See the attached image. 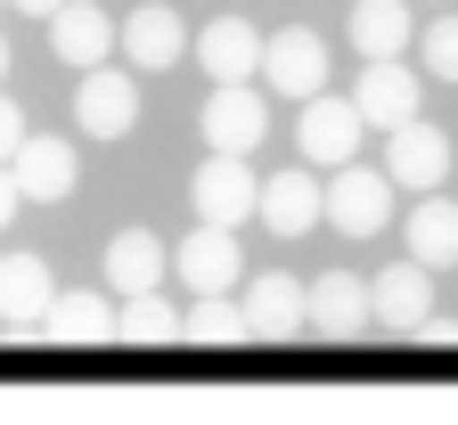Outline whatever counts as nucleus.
I'll return each mask as SVG.
<instances>
[{
    "label": "nucleus",
    "instance_id": "nucleus-1",
    "mask_svg": "<svg viewBox=\"0 0 458 425\" xmlns=\"http://www.w3.org/2000/svg\"><path fill=\"white\" fill-rule=\"evenodd\" d=\"M197 132H205L213 156H254L262 132H270V90H262V82H213Z\"/></svg>",
    "mask_w": 458,
    "mask_h": 425
},
{
    "label": "nucleus",
    "instance_id": "nucleus-2",
    "mask_svg": "<svg viewBox=\"0 0 458 425\" xmlns=\"http://www.w3.org/2000/svg\"><path fill=\"white\" fill-rule=\"evenodd\" d=\"M262 90H278V98H311V90H327V41L311 33V25H278V33H262Z\"/></svg>",
    "mask_w": 458,
    "mask_h": 425
},
{
    "label": "nucleus",
    "instance_id": "nucleus-3",
    "mask_svg": "<svg viewBox=\"0 0 458 425\" xmlns=\"http://www.w3.org/2000/svg\"><path fill=\"white\" fill-rule=\"evenodd\" d=\"M262 205V180L246 172V156H205L197 180H189V213L197 221H221V229H246Z\"/></svg>",
    "mask_w": 458,
    "mask_h": 425
},
{
    "label": "nucleus",
    "instance_id": "nucleus-4",
    "mask_svg": "<svg viewBox=\"0 0 458 425\" xmlns=\"http://www.w3.org/2000/svg\"><path fill=\"white\" fill-rule=\"evenodd\" d=\"M172 278H181L189 294H229L246 278V254H238V229H221V221H197L181 246H172Z\"/></svg>",
    "mask_w": 458,
    "mask_h": 425
},
{
    "label": "nucleus",
    "instance_id": "nucleus-5",
    "mask_svg": "<svg viewBox=\"0 0 458 425\" xmlns=\"http://www.w3.org/2000/svg\"><path fill=\"white\" fill-rule=\"evenodd\" d=\"M393 221V180H385V164L369 172V164H335V180H327V229L335 237H377Z\"/></svg>",
    "mask_w": 458,
    "mask_h": 425
},
{
    "label": "nucleus",
    "instance_id": "nucleus-6",
    "mask_svg": "<svg viewBox=\"0 0 458 425\" xmlns=\"http://www.w3.org/2000/svg\"><path fill=\"white\" fill-rule=\"evenodd\" d=\"M352 106H360V123H369V132H393V123H410V115H426V82L401 66V57H360Z\"/></svg>",
    "mask_w": 458,
    "mask_h": 425
},
{
    "label": "nucleus",
    "instance_id": "nucleus-7",
    "mask_svg": "<svg viewBox=\"0 0 458 425\" xmlns=\"http://www.w3.org/2000/svg\"><path fill=\"white\" fill-rule=\"evenodd\" d=\"M74 123L90 140H131V123H140V82L123 66H82V82H74Z\"/></svg>",
    "mask_w": 458,
    "mask_h": 425
},
{
    "label": "nucleus",
    "instance_id": "nucleus-8",
    "mask_svg": "<svg viewBox=\"0 0 458 425\" xmlns=\"http://www.w3.org/2000/svg\"><path fill=\"white\" fill-rule=\"evenodd\" d=\"M360 132H369L360 106H352V98H327V90H311L303 115H295V148H303V164H327V172L360 156Z\"/></svg>",
    "mask_w": 458,
    "mask_h": 425
},
{
    "label": "nucleus",
    "instance_id": "nucleus-9",
    "mask_svg": "<svg viewBox=\"0 0 458 425\" xmlns=\"http://www.w3.org/2000/svg\"><path fill=\"white\" fill-rule=\"evenodd\" d=\"M9 172H17V197L25 205H66L82 189V164H74V148L57 140V132H25L17 156H9Z\"/></svg>",
    "mask_w": 458,
    "mask_h": 425
},
{
    "label": "nucleus",
    "instance_id": "nucleus-10",
    "mask_svg": "<svg viewBox=\"0 0 458 425\" xmlns=\"http://www.w3.org/2000/svg\"><path fill=\"white\" fill-rule=\"evenodd\" d=\"M385 180H393V189H418V197L450 180V140L426 123V115H410V123L385 132Z\"/></svg>",
    "mask_w": 458,
    "mask_h": 425
},
{
    "label": "nucleus",
    "instance_id": "nucleus-11",
    "mask_svg": "<svg viewBox=\"0 0 458 425\" xmlns=\"http://www.w3.org/2000/svg\"><path fill=\"white\" fill-rule=\"evenodd\" d=\"M114 49L131 57V74H172L189 57V25L172 9H131V17H114Z\"/></svg>",
    "mask_w": 458,
    "mask_h": 425
},
{
    "label": "nucleus",
    "instance_id": "nucleus-12",
    "mask_svg": "<svg viewBox=\"0 0 458 425\" xmlns=\"http://www.w3.org/2000/svg\"><path fill=\"white\" fill-rule=\"evenodd\" d=\"M254 221H262L270 237H311V229L327 221V189H319L311 172H270V180H262Z\"/></svg>",
    "mask_w": 458,
    "mask_h": 425
},
{
    "label": "nucleus",
    "instance_id": "nucleus-13",
    "mask_svg": "<svg viewBox=\"0 0 458 425\" xmlns=\"http://www.w3.org/2000/svg\"><path fill=\"white\" fill-rule=\"evenodd\" d=\"M434 311V270L418 262V254H401V262H385L377 278H369V319H385V327H418Z\"/></svg>",
    "mask_w": 458,
    "mask_h": 425
},
{
    "label": "nucleus",
    "instance_id": "nucleus-14",
    "mask_svg": "<svg viewBox=\"0 0 458 425\" xmlns=\"http://www.w3.org/2000/svg\"><path fill=\"white\" fill-rule=\"evenodd\" d=\"M246 319H254V336H262V344L303 336V327H311V286H303V278H286V270L246 278Z\"/></svg>",
    "mask_w": 458,
    "mask_h": 425
},
{
    "label": "nucleus",
    "instance_id": "nucleus-15",
    "mask_svg": "<svg viewBox=\"0 0 458 425\" xmlns=\"http://www.w3.org/2000/svg\"><path fill=\"white\" fill-rule=\"evenodd\" d=\"M197 66H205L213 82H262V33H254L246 17H213V25L197 33Z\"/></svg>",
    "mask_w": 458,
    "mask_h": 425
},
{
    "label": "nucleus",
    "instance_id": "nucleus-16",
    "mask_svg": "<svg viewBox=\"0 0 458 425\" xmlns=\"http://www.w3.org/2000/svg\"><path fill=\"white\" fill-rule=\"evenodd\" d=\"M49 262L41 254H0V327L9 336H33L41 311H49Z\"/></svg>",
    "mask_w": 458,
    "mask_h": 425
},
{
    "label": "nucleus",
    "instance_id": "nucleus-17",
    "mask_svg": "<svg viewBox=\"0 0 458 425\" xmlns=\"http://www.w3.org/2000/svg\"><path fill=\"white\" fill-rule=\"evenodd\" d=\"M98 270H106V294H140V286H164V270H172V246H164L156 229H123V237H106Z\"/></svg>",
    "mask_w": 458,
    "mask_h": 425
},
{
    "label": "nucleus",
    "instance_id": "nucleus-18",
    "mask_svg": "<svg viewBox=\"0 0 458 425\" xmlns=\"http://www.w3.org/2000/svg\"><path fill=\"white\" fill-rule=\"evenodd\" d=\"M49 49L66 57L74 74H82V66H106V57H114V17L90 9V0H66V9L49 17Z\"/></svg>",
    "mask_w": 458,
    "mask_h": 425
},
{
    "label": "nucleus",
    "instance_id": "nucleus-19",
    "mask_svg": "<svg viewBox=\"0 0 458 425\" xmlns=\"http://www.w3.org/2000/svg\"><path fill=\"white\" fill-rule=\"evenodd\" d=\"M401 246H410L426 270H458V205L442 189H426L410 205V221H401Z\"/></svg>",
    "mask_w": 458,
    "mask_h": 425
},
{
    "label": "nucleus",
    "instance_id": "nucleus-20",
    "mask_svg": "<svg viewBox=\"0 0 458 425\" xmlns=\"http://www.w3.org/2000/svg\"><path fill=\"white\" fill-rule=\"evenodd\" d=\"M352 49L360 57H410L418 49V17H410V0H352Z\"/></svg>",
    "mask_w": 458,
    "mask_h": 425
},
{
    "label": "nucleus",
    "instance_id": "nucleus-21",
    "mask_svg": "<svg viewBox=\"0 0 458 425\" xmlns=\"http://www.w3.org/2000/svg\"><path fill=\"white\" fill-rule=\"evenodd\" d=\"M33 336H49V344H114V302L106 294H49V311H41V327Z\"/></svg>",
    "mask_w": 458,
    "mask_h": 425
},
{
    "label": "nucleus",
    "instance_id": "nucleus-22",
    "mask_svg": "<svg viewBox=\"0 0 458 425\" xmlns=\"http://www.w3.org/2000/svg\"><path fill=\"white\" fill-rule=\"evenodd\" d=\"M311 327L319 336H360L369 327V278H352V270L311 278Z\"/></svg>",
    "mask_w": 458,
    "mask_h": 425
},
{
    "label": "nucleus",
    "instance_id": "nucleus-23",
    "mask_svg": "<svg viewBox=\"0 0 458 425\" xmlns=\"http://www.w3.org/2000/svg\"><path fill=\"white\" fill-rule=\"evenodd\" d=\"M181 344H254V319H246V302H229V294H189V311H181Z\"/></svg>",
    "mask_w": 458,
    "mask_h": 425
},
{
    "label": "nucleus",
    "instance_id": "nucleus-24",
    "mask_svg": "<svg viewBox=\"0 0 458 425\" xmlns=\"http://www.w3.org/2000/svg\"><path fill=\"white\" fill-rule=\"evenodd\" d=\"M114 344H181V311L140 286V294H114Z\"/></svg>",
    "mask_w": 458,
    "mask_h": 425
},
{
    "label": "nucleus",
    "instance_id": "nucleus-25",
    "mask_svg": "<svg viewBox=\"0 0 458 425\" xmlns=\"http://www.w3.org/2000/svg\"><path fill=\"white\" fill-rule=\"evenodd\" d=\"M418 57L434 82H458V9H442L434 25H418Z\"/></svg>",
    "mask_w": 458,
    "mask_h": 425
},
{
    "label": "nucleus",
    "instance_id": "nucleus-26",
    "mask_svg": "<svg viewBox=\"0 0 458 425\" xmlns=\"http://www.w3.org/2000/svg\"><path fill=\"white\" fill-rule=\"evenodd\" d=\"M17 140H25V106H17L9 90H0V164L17 156Z\"/></svg>",
    "mask_w": 458,
    "mask_h": 425
},
{
    "label": "nucleus",
    "instance_id": "nucleus-27",
    "mask_svg": "<svg viewBox=\"0 0 458 425\" xmlns=\"http://www.w3.org/2000/svg\"><path fill=\"white\" fill-rule=\"evenodd\" d=\"M17 205H25V197H17V172H9V164H0V229H9V221H17Z\"/></svg>",
    "mask_w": 458,
    "mask_h": 425
},
{
    "label": "nucleus",
    "instance_id": "nucleus-28",
    "mask_svg": "<svg viewBox=\"0 0 458 425\" xmlns=\"http://www.w3.org/2000/svg\"><path fill=\"white\" fill-rule=\"evenodd\" d=\"M9 9H25V17H41V25H49L57 9H66V0H9Z\"/></svg>",
    "mask_w": 458,
    "mask_h": 425
},
{
    "label": "nucleus",
    "instance_id": "nucleus-29",
    "mask_svg": "<svg viewBox=\"0 0 458 425\" xmlns=\"http://www.w3.org/2000/svg\"><path fill=\"white\" fill-rule=\"evenodd\" d=\"M0 82H9V33H0Z\"/></svg>",
    "mask_w": 458,
    "mask_h": 425
},
{
    "label": "nucleus",
    "instance_id": "nucleus-30",
    "mask_svg": "<svg viewBox=\"0 0 458 425\" xmlns=\"http://www.w3.org/2000/svg\"><path fill=\"white\" fill-rule=\"evenodd\" d=\"M0 9H9V0H0Z\"/></svg>",
    "mask_w": 458,
    "mask_h": 425
},
{
    "label": "nucleus",
    "instance_id": "nucleus-31",
    "mask_svg": "<svg viewBox=\"0 0 458 425\" xmlns=\"http://www.w3.org/2000/svg\"><path fill=\"white\" fill-rule=\"evenodd\" d=\"M434 9H442V0H434Z\"/></svg>",
    "mask_w": 458,
    "mask_h": 425
}]
</instances>
